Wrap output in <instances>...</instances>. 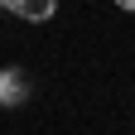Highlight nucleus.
Masks as SVG:
<instances>
[{
	"instance_id": "1",
	"label": "nucleus",
	"mask_w": 135,
	"mask_h": 135,
	"mask_svg": "<svg viewBox=\"0 0 135 135\" xmlns=\"http://www.w3.org/2000/svg\"><path fill=\"white\" fill-rule=\"evenodd\" d=\"M24 97H29L24 73H20V68H5V73H0V101H5V106H20Z\"/></svg>"
},
{
	"instance_id": "2",
	"label": "nucleus",
	"mask_w": 135,
	"mask_h": 135,
	"mask_svg": "<svg viewBox=\"0 0 135 135\" xmlns=\"http://www.w3.org/2000/svg\"><path fill=\"white\" fill-rule=\"evenodd\" d=\"M5 5L20 15V20H34V24H39V20H48V15L58 10V0H5Z\"/></svg>"
},
{
	"instance_id": "3",
	"label": "nucleus",
	"mask_w": 135,
	"mask_h": 135,
	"mask_svg": "<svg viewBox=\"0 0 135 135\" xmlns=\"http://www.w3.org/2000/svg\"><path fill=\"white\" fill-rule=\"evenodd\" d=\"M116 5H121V10H135V0H116Z\"/></svg>"
},
{
	"instance_id": "4",
	"label": "nucleus",
	"mask_w": 135,
	"mask_h": 135,
	"mask_svg": "<svg viewBox=\"0 0 135 135\" xmlns=\"http://www.w3.org/2000/svg\"><path fill=\"white\" fill-rule=\"evenodd\" d=\"M0 10H5V0H0Z\"/></svg>"
}]
</instances>
